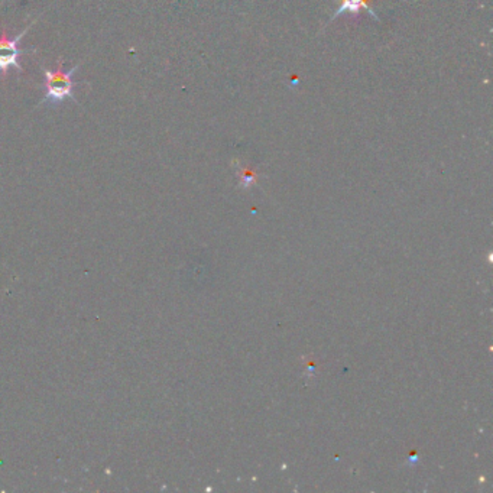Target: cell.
<instances>
[{"instance_id": "2", "label": "cell", "mask_w": 493, "mask_h": 493, "mask_svg": "<svg viewBox=\"0 0 493 493\" xmlns=\"http://www.w3.org/2000/svg\"><path fill=\"white\" fill-rule=\"evenodd\" d=\"M34 22H37V19L30 22L18 37L8 38L6 32H3L2 37H0V77H3V79H6L9 68H12V67L17 68L19 72L23 71V68L19 63V57L26 54V51H22L19 48V42H21L22 37H25L29 28L32 26Z\"/></svg>"}, {"instance_id": "1", "label": "cell", "mask_w": 493, "mask_h": 493, "mask_svg": "<svg viewBox=\"0 0 493 493\" xmlns=\"http://www.w3.org/2000/svg\"><path fill=\"white\" fill-rule=\"evenodd\" d=\"M63 59L59 58L57 70L42 68L44 72V99L41 104L48 103L50 106L55 107L58 103H63L64 100H74V87L75 83L72 80V75L79 70L80 64H77L68 71H63Z\"/></svg>"}, {"instance_id": "3", "label": "cell", "mask_w": 493, "mask_h": 493, "mask_svg": "<svg viewBox=\"0 0 493 493\" xmlns=\"http://www.w3.org/2000/svg\"><path fill=\"white\" fill-rule=\"evenodd\" d=\"M338 3H340V6H338L337 12L334 13V17L331 19L337 18L338 14L346 13V12H349L351 14H358L362 10H366L367 13H371L374 18L378 19L375 10L372 9V3H374L372 0H338Z\"/></svg>"}]
</instances>
